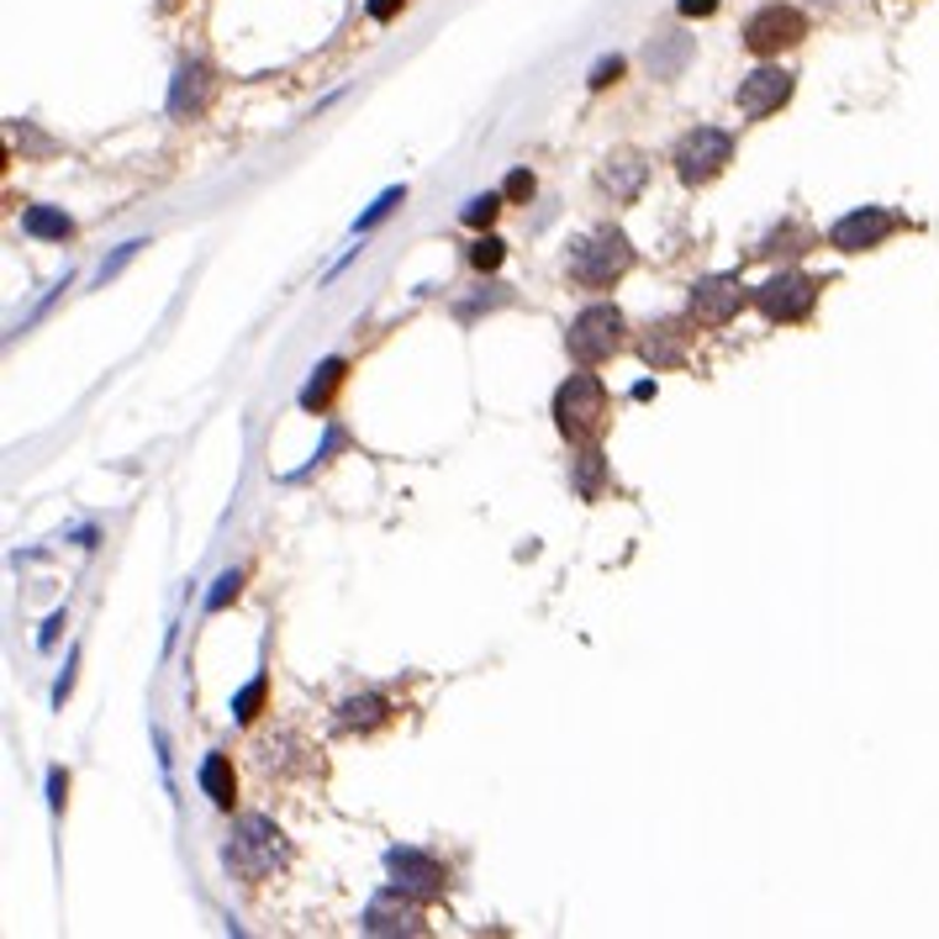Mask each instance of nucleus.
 <instances>
[{
	"mask_svg": "<svg viewBox=\"0 0 939 939\" xmlns=\"http://www.w3.org/2000/svg\"><path fill=\"white\" fill-rule=\"evenodd\" d=\"M222 866L238 882H265L275 866H286V834L265 819V813H243L233 834L222 844Z\"/></svg>",
	"mask_w": 939,
	"mask_h": 939,
	"instance_id": "nucleus-1",
	"label": "nucleus"
},
{
	"mask_svg": "<svg viewBox=\"0 0 939 939\" xmlns=\"http://www.w3.org/2000/svg\"><path fill=\"white\" fill-rule=\"evenodd\" d=\"M554 423L570 444H597L607 428V386L591 375V364H580L565 386L554 391Z\"/></svg>",
	"mask_w": 939,
	"mask_h": 939,
	"instance_id": "nucleus-2",
	"label": "nucleus"
},
{
	"mask_svg": "<svg viewBox=\"0 0 939 939\" xmlns=\"http://www.w3.org/2000/svg\"><path fill=\"white\" fill-rule=\"evenodd\" d=\"M628 265H633V243H628L623 227H602L591 238L570 243V259H565L570 280L586 290H607L618 275H628Z\"/></svg>",
	"mask_w": 939,
	"mask_h": 939,
	"instance_id": "nucleus-3",
	"label": "nucleus"
},
{
	"mask_svg": "<svg viewBox=\"0 0 939 939\" xmlns=\"http://www.w3.org/2000/svg\"><path fill=\"white\" fill-rule=\"evenodd\" d=\"M623 333H628L623 312H618L612 301H591V307L565 328V349H570L576 364H591V370H597L602 360H612V354L623 349Z\"/></svg>",
	"mask_w": 939,
	"mask_h": 939,
	"instance_id": "nucleus-4",
	"label": "nucleus"
},
{
	"mask_svg": "<svg viewBox=\"0 0 939 939\" xmlns=\"http://www.w3.org/2000/svg\"><path fill=\"white\" fill-rule=\"evenodd\" d=\"M728 164H734V138H728L723 127H692V132L675 143V174H681V185H707V180H718Z\"/></svg>",
	"mask_w": 939,
	"mask_h": 939,
	"instance_id": "nucleus-5",
	"label": "nucleus"
},
{
	"mask_svg": "<svg viewBox=\"0 0 939 939\" xmlns=\"http://www.w3.org/2000/svg\"><path fill=\"white\" fill-rule=\"evenodd\" d=\"M819 280L813 275H802V269H781V275H771L766 286L755 290L749 301L760 307V317L766 322H802V317L819 307Z\"/></svg>",
	"mask_w": 939,
	"mask_h": 939,
	"instance_id": "nucleus-6",
	"label": "nucleus"
},
{
	"mask_svg": "<svg viewBox=\"0 0 939 939\" xmlns=\"http://www.w3.org/2000/svg\"><path fill=\"white\" fill-rule=\"evenodd\" d=\"M802 38H808V17H802L797 6H760L745 22V49L760 53V58H771V53H781V49H797Z\"/></svg>",
	"mask_w": 939,
	"mask_h": 939,
	"instance_id": "nucleus-7",
	"label": "nucleus"
},
{
	"mask_svg": "<svg viewBox=\"0 0 939 939\" xmlns=\"http://www.w3.org/2000/svg\"><path fill=\"white\" fill-rule=\"evenodd\" d=\"M386 876L402 892L423 897V903H428V897H444V887H449L444 861H434L428 850H412V844H391L386 850Z\"/></svg>",
	"mask_w": 939,
	"mask_h": 939,
	"instance_id": "nucleus-8",
	"label": "nucleus"
},
{
	"mask_svg": "<svg viewBox=\"0 0 939 939\" xmlns=\"http://www.w3.org/2000/svg\"><path fill=\"white\" fill-rule=\"evenodd\" d=\"M745 280L739 275H702L697 286H692V296H686V312H692V322H702V328H723L728 317H739V307H745Z\"/></svg>",
	"mask_w": 939,
	"mask_h": 939,
	"instance_id": "nucleus-9",
	"label": "nucleus"
},
{
	"mask_svg": "<svg viewBox=\"0 0 939 939\" xmlns=\"http://www.w3.org/2000/svg\"><path fill=\"white\" fill-rule=\"evenodd\" d=\"M734 100H739V117H749V121L776 117V111L792 100V74L781 70V64H760V70H749L745 79H739Z\"/></svg>",
	"mask_w": 939,
	"mask_h": 939,
	"instance_id": "nucleus-10",
	"label": "nucleus"
},
{
	"mask_svg": "<svg viewBox=\"0 0 939 939\" xmlns=\"http://www.w3.org/2000/svg\"><path fill=\"white\" fill-rule=\"evenodd\" d=\"M892 227H897V217H892L887 206H855V212H844V217L829 227V243H834L840 254H866V248H876V243L887 238Z\"/></svg>",
	"mask_w": 939,
	"mask_h": 939,
	"instance_id": "nucleus-11",
	"label": "nucleus"
},
{
	"mask_svg": "<svg viewBox=\"0 0 939 939\" xmlns=\"http://www.w3.org/2000/svg\"><path fill=\"white\" fill-rule=\"evenodd\" d=\"M360 929L364 935H423V914L412 908V892H402L396 882H391L386 892L370 897Z\"/></svg>",
	"mask_w": 939,
	"mask_h": 939,
	"instance_id": "nucleus-12",
	"label": "nucleus"
},
{
	"mask_svg": "<svg viewBox=\"0 0 939 939\" xmlns=\"http://www.w3.org/2000/svg\"><path fill=\"white\" fill-rule=\"evenodd\" d=\"M212 70H206V58H185L174 79H169V117L174 121H195L206 106H212Z\"/></svg>",
	"mask_w": 939,
	"mask_h": 939,
	"instance_id": "nucleus-13",
	"label": "nucleus"
},
{
	"mask_svg": "<svg viewBox=\"0 0 939 939\" xmlns=\"http://www.w3.org/2000/svg\"><path fill=\"white\" fill-rule=\"evenodd\" d=\"M692 328L681 322V317H660L650 322L644 333H639V354L650 370H675V364H686V349H692Z\"/></svg>",
	"mask_w": 939,
	"mask_h": 939,
	"instance_id": "nucleus-14",
	"label": "nucleus"
},
{
	"mask_svg": "<svg viewBox=\"0 0 939 939\" xmlns=\"http://www.w3.org/2000/svg\"><path fill=\"white\" fill-rule=\"evenodd\" d=\"M644 180H650V164H644V153H612L602 169H597V185H602L612 201H639L644 191Z\"/></svg>",
	"mask_w": 939,
	"mask_h": 939,
	"instance_id": "nucleus-15",
	"label": "nucleus"
},
{
	"mask_svg": "<svg viewBox=\"0 0 939 939\" xmlns=\"http://www.w3.org/2000/svg\"><path fill=\"white\" fill-rule=\"evenodd\" d=\"M343 375H349V360H343V354L312 364L307 386H301V396H296V402H301V412H328V407H333L338 386H343Z\"/></svg>",
	"mask_w": 939,
	"mask_h": 939,
	"instance_id": "nucleus-16",
	"label": "nucleus"
},
{
	"mask_svg": "<svg viewBox=\"0 0 939 939\" xmlns=\"http://www.w3.org/2000/svg\"><path fill=\"white\" fill-rule=\"evenodd\" d=\"M195 781H201V792H206V802H212V808L233 813V802H238V776H233V760H227L222 749H212V755L201 760Z\"/></svg>",
	"mask_w": 939,
	"mask_h": 939,
	"instance_id": "nucleus-17",
	"label": "nucleus"
},
{
	"mask_svg": "<svg viewBox=\"0 0 939 939\" xmlns=\"http://www.w3.org/2000/svg\"><path fill=\"white\" fill-rule=\"evenodd\" d=\"M338 723H343L349 734H375V728L391 723V697L386 692H364V697L338 702Z\"/></svg>",
	"mask_w": 939,
	"mask_h": 939,
	"instance_id": "nucleus-18",
	"label": "nucleus"
},
{
	"mask_svg": "<svg viewBox=\"0 0 939 939\" xmlns=\"http://www.w3.org/2000/svg\"><path fill=\"white\" fill-rule=\"evenodd\" d=\"M686 58H692V38H686V32H660L650 49H644V64H650L654 79H675V74L686 70Z\"/></svg>",
	"mask_w": 939,
	"mask_h": 939,
	"instance_id": "nucleus-19",
	"label": "nucleus"
},
{
	"mask_svg": "<svg viewBox=\"0 0 939 939\" xmlns=\"http://www.w3.org/2000/svg\"><path fill=\"white\" fill-rule=\"evenodd\" d=\"M22 233L38 243H64L74 238V217L64 206H26L22 212Z\"/></svg>",
	"mask_w": 939,
	"mask_h": 939,
	"instance_id": "nucleus-20",
	"label": "nucleus"
},
{
	"mask_svg": "<svg viewBox=\"0 0 939 939\" xmlns=\"http://www.w3.org/2000/svg\"><path fill=\"white\" fill-rule=\"evenodd\" d=\"M402 201H407V185H386V191H381L375 201H370V212H360V222H354V238H364V233H375V227H381V222H386L391 212L402 206Z\"/></svg>",
	"mask_w": 939,
	"mask_h": 939,
	"instance_id": "nucleus-21",
	"label": "nucleus"
},
{
	"mask_svg": "<svg viewBox=\"0 0 939 939\" xmlns=\"http://www.w3.org/2000/svg\"><path fill=\"white\" fill-rule=\"evenodd\" d=\"M502 201H506L502 191H481V195H470V201H465V212H459V222H465V227H476V233H485L491 222L502 217Z\"/></svg>",
	"mask_w": 939,
	"mask_h": 939,
	"instance_id": "nucleus-22",
	"label": "nucleus"
},
{
	"mask_svg": "<svg viewBox=\"0 0 939 939\" xmlns=\"http://www.w3.org/2000/svg\"><path fill=\"white\" fill-rule=\"evenodd\" d=\"M265 692H269V675L259 671V675H254V681H248V686L238 692V697H233V718H238V723H254V718H259V713H265Z\"/></svg>",
	"mask_w": 939,
	"mask_h": 939,
	"instance_id": "nucleus-23",
	"label": "nucleus"
},
{
	"mask_svg": "<svg viewBox=\"0 0 939 939\" xmlns=\"http://www.w3.org/2000/svg\"><path fill=\"white\" fill-rule=\"evenodd\" d=\"M481 296H470V301H459V322H476V312H497V307H506L512 296H506V286H497V280H485V286H476Z\"/></svg>",
	"mask_w": 939,
	"mask_h": 939,
	"instance_id": "nucleus-24",
	"label": "nucleus"
},
{
	"mask_svg": "<svg viewBox=\"0 0 939 939\" xmlns=\"http://www.w3.org/2000/svg\"><path fill=\"white\" fill-rule=\"evenodd\" d=\"M502 259H506V243H502V238H491V233H481V238L470 243V265L481 269V275H491V269H502Z\"/></svg>",
	"mask_w": 939,
	"mask_h": 939,
	"instance_id": "nucleus-25",
	"label": "nucleus"
},
{
	"mask_svg": "<svg viewBox=\"0 0 939 939\" xmlns=\"http://www.w3.org/2000/svg\"><path fill=\"white\" fill-rule=\"evenodd\" d=\"M618 74H623V53H602V58L591 64V74H586V85H591V90H607V85H618Z\"/></svg>",
	"mask_w": 939,
	"mask_h": 939,
	"instance_id": "nucleus-26",
	"label": "nucleus"
},
{
	"mask_svg": "<svg viewBox=\"0 0 939 939\" xmlns=\"http://www.w3.org/2000/svg\"><path fill=\"white\" fill-rule=\"evenodd\" d=\"M238 591H243V570H222L217 586H212V597H206V612H222V607L233 602Z\"/></svg>",
	"mask_w": 939,
	"mask_h": 939,
	"instance_id": "nucleus-27",
	"label": "nucleus"
},
{
	"mask_svg": "<svg viewBox=\"0 0 939 939\" xmlns=\"http://www.w3.org/2000/svg\"><path fill=\"white\" fill-rule=\"evenodd\" d=\"M143 248H148V243H143V238H132V243H121L117 254H111V259H106V265H100V275H96V280H100V286H106V280H111V275H121V269L132 265V259H138V254H143Z\"/></svg>",
	"mask_w": 939,
	"mask_h": 939,
	"instance_id": "nucleus-28",
	"label": "nucleus"
},
{
	"mask_svg": "<svg viewBox=\"0 0 939 939\" xmlns=\"http://www.w3.org/2000/svg\"><path fill=\"white\" fill-rule=\"evenodd\" d=\"M597 481H602V455L586 444V455H580V497H597Z\"/></svg>",
	"mask_w": 939,
	"mask_h": 939,
	"instance_id": "nucleus-29",
	"label": "nucleus"
},
{
	"mask_svg": "<svg viewBox=\"0 0 939 939\" xmlns=\"http://www.w3.org/2000/svg\"><path fill=\"white\" fill-rule=\"evenodd\" d=\"M64 797H70V771H64V766H53V771H49V808H53V813H64Z\"/></svg>",
	"mask_w": 939,
	"mask_h": 939,
	"instance_id": "nucleus-30",
	"label": "nucleus"
},
{
	"mask_svg": "<svg viewBox=\"0 0 939 939\" xmlns=\"http://www.w3.org/2000/svg\"><path fill=\"white\" fill-rule=\"evenodd\" d=\"M502 195H506V201H529V195H533V174H529V169H512V174H506V185H502Z\"/></svg>",
	"mask_w": 939,
	"mask_h": 939,
	"instance_id": "nucleus-31",
	"label": "nucleus"
},
{
	"mask_svg": "<svg viewBox=\"0 0 939 939\" xmlns=\"http://www.w3.org/2000/svg\"><path fill=\"white\" fill-rule=\"evenodd\" d=\"M74 665H79V650H70V660H64V675H58V686H53V707H64V697L74 692Z\"/></svg>",
	"mask_w": 939,
	"mask_h": 939,
	"instance_id": "nucleus-32",
	"label": "nucleus"
},
{
	"mask_svg": "<svg viewBox=\"0 0 939 939\" xmlns=\"http://www.w3.org/2000/svg\"><path fill=\"white\" fill-rule=\"evenodd\" d=\"M402 6H407V0H370L364 11H370V22H391V17H396Z\"/></svg>",
	"mask_w": 939,
	"mask_h": 939,
	"instance_id": "nucleus-33",
	"label": "nucleus"
},
{
	"mask_svg": "<svg viewBox=\"0 0 939 939\" xmlns=\"http://www.w3.org/2000/svg\"><path fill=\"white\" fill-rule=\"evenodd\" d=\"M70 623V618H64V612H53L49 623H43V633H38V650H53V644H58V628Z\"/></svg>",
	"mask_w": 939,
	"mask_h": 939,
	"instance_id": "nucleus-34",
	"label": "nucleus"
},
{
	"mask_svg": "<svg viewBox=\"0 0 939 939\" xmlns=\"http://www.w3.org/2000/svg\"><path fill=\"white\" fill-rule=\"evenodd\" d=\"M718 0H681V17H713Z\"/></svg>",
	"mask_w": 939,
	"mask_h": 939,
	"instance_id": "nucleus-35",
	"label": "nucleus"
},
{
	"mask_svg": "<svg viewBox=\"0 0 939 939\" xmlns=\"http://www.w3.org/2000/svg\"><path fill=\"white\" fill-rule=\"evenodd\" d=\"M180 6H185V0H159V11H180Z\"/></svg>",
	"mask_w": 939,
	"mask_h": 939,
	"instance_id": "nucleus-36",
	"label": "nucleus"
}]
</instances>
